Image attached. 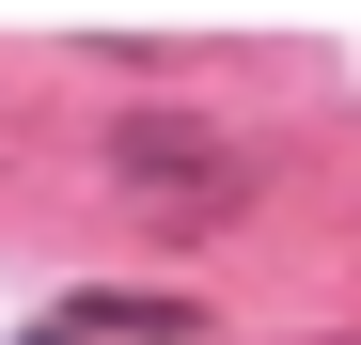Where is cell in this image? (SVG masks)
Here are the masks:
<instances>
[{
  "instance_id": "1",
  "label": "cell",
  "mask_w": 361,
  "mask_h": 345,
  "mask_svg": "<svg viewBox=\"0 0 361 345\" xmlns=\"http://www.w3.org/2000/svg\"><path fill=\"white\" fill-rule=\"evenodd\" d=\"M110 172H126V204L157 236H220V220H252V189H267V157L189 126V110H126V126H110Z\"/></svg>"
},
{
  "instance_id": "2",
  "label": "cell",
  "mask_w": 361,
  "mask_h": 345,
  "mask_svg": "<svg viewBox=\"0 0 361 345\" xmlns=\"http://www.w3.org/2000/svg\"><path fill=\"white\" fill-rule=\"evenodd\" d=\"M32 345H204V314L189 299H110V282H94V299H63Z\"/></svg>"
}]
</instances>
